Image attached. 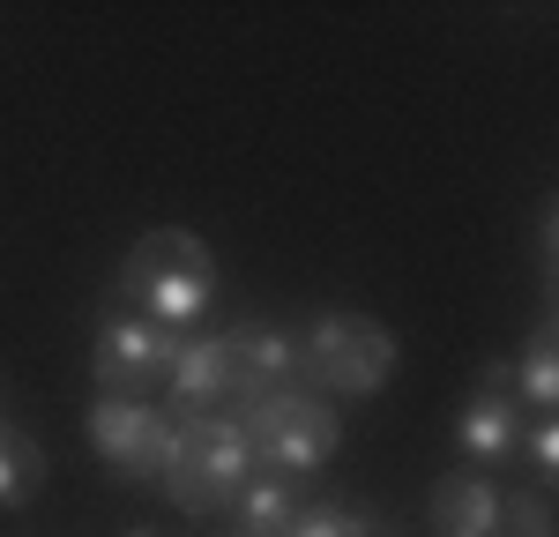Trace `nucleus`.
Returning a JSON list of instances; mask_svg holds the SVG:
<instances>
[{"instance_id": "obj_14", "label": "nucleus", "mask_w": 559, "mask_h": 537, "mask_svg": "<svg viewBox=\"0 0 559 537\" xmlns=\"http://www.w3.org/2000/svg\"><path fill=\"white\" fill-rule=\"evenodd\" d=\"M500 537H552V500H545V486L500 492Z\"/></svg>"}, {"instance_id": "obj_10", "label": "nucleus", "mask_w": 559, "mask_h": 537, "mask_svg": "<svg viewBox=\"0 0 559 537\" xmlns=\"http://www.w3.org/2000/svg\"><path fill=\"white\" fill-rule=\"evenodd\" d=\"M432 530L440 537H500V486L485 470H448L432 486Z\"/></svg>"}, {"instance_id": "obj_8", "label": "nucleus", "mask_w": 559, "mask_h": 537, "mask_svg": "<svg viewBox=\"0 0 559 537\" xmlns=\"http://www.w3.org/2000/svg\"><path fill=\"white\" fill-rule=\"evenodd\" d=\"M165 410L173 418H224V410H239V366H231V344H224V329H194L173 358V381H165Z\"/></svg>"}, {"instance_id": "obj_1", "label": "nucleus", "mask_w": 559, "mask_h": 537, "mask_svg": "<svg viewBox=\"0 0 559 537\" xmlns=\"http://www.w3.org/2000/svg\"><path fill=\"white\" fill-rule=\"evenodd\" d=\"M105 299H120V307H134V313H150V321H165V329H179V336H194V321H210V307H216V254H210V239L187 231V224H150L128 254H120Z\"/></svg>"}, {"instance_id": "obj_5", "label": "nucleus", "mask_w": 559, "mask_h": 537, "mask_svg": "<svg viewBox=\"0 0 559 537\" xmlns=\"http://www.w3.org/2000/svg\"><path fill=\"white\" fill-rule=\"evenodd\" d=\"M179 344H187L179 329H165V321H150V313L120 307V299H105V307H97V329H90V381H97V396L157 403V396H165V381H173Z\"/></svg>"}, {"instance_id": "obj_6", "label": "nucleus", "mask_w": 559, "mask_h": 537, "mask_svg": "<svg viewBox=\"0 0 559 537\" xmlns=\"http://www.w3.org/2000/svg\"><path fill=\"white\" fill-rule=\"evenodd\" d=\"M83 433H90L97 463H105L112 478L157 486V478H165V463H173L179 418L165 410V403H142V396H90Z\"/></svg>"}, {"instance_id": "obj_17", "label": "nucleus", "mask_w": 559, "mask_h": 537, "mask_svg": "<svg viewBox=\"0 0 559 537\" xmlns=\"http://www.w3.org/2000/svg\"><path fill=\"white\" fill-rule=\"evenodd\" d=\"M530 254H537L545 299H552V276H559V194H545V210H537V239H530Z\"/></svg>"}, {"instance_id": "obj_4", "label": "nucleus", "mask_w": 559, "mask_h": 537, "mask_svg": "<svg viewBox=\"0 0 559 537\" xmlns=\"http://www.w3.org/2000/svg\"><path fill=\"white\" fill-rule=\"evenodd\" d=\"M247 470H254V448L239 433V418L224 410V418H179L173 463H165L157 486L173 492V508H187V515H231Z\"/></svg>"}, {"instance_id": "obj_12", "label": "nucleus", "mask_w": 559, "mask_h": 537, "mask_svg": "<svg viewBox=\"0 0 559 537\" xmlns=\"http://www.w3.org/2000/svg\"><path fill=\"white\" fill-rule=\"evenodd\" d=\"M299 478H284V470H247V486H239V500H231V515H239V537H284L292 523H299Z\"/></svg>"}, {"instance_id": "obj_18", "label": "nucleus", "mask_w": 559, "mask_h": 537, "mask_svg": "<svg viewBox=\"0 0 559 537\" xmlns=\"http://www.w3.org/2000/svg\"><path fill=\"white\" fill-rule=\"evenodd\" d=\"M120 537H157V530H120Z\"/></svg>"}, {"instance_id": "obj_2", "label": "nucleus", "mask_w": 559, "mask_h": 537, "mask_svg": "<svg viewBox=\"0 0 559 537\" xmlns=\"http://www.w3.org/2000/svg\"><path fill=\"white\" fill-rule=\"evenodd\" d=\"M239 433L254 448L261 470H284V478H313L336 448H344V418L336 403L313 396V389H276V396H254L231 410Z\"/></svg>"}, {"instance_id": "obj_9", "label": "nucleus", "mask_w": 559, "mask_h": 537, "mask_svg": "<svg viewBox=\"0 0 559 537\" xmlns=\"http://www.w3.org/2000/svg\"><path fill=\"white\" fill-rule=\"evenodd\" d=\"M224 344H231V366H239V403L276 396V389H306V351L284 321H261V313L231 321Z\"/></svg>"}, {"instance_id": "obj_7", "label": "nucleus", "mask_w": 559, "mask_h": 537, "mask_svg": "<svg viewBox=\"0 0 559 537\" xmlns=\"http://www.w3.org/2000/svg\"><path fill=\"white\" fill-rule=\"evenodd\" d=\"M515 441H522V403H515V381H508V358H485V366H477V396L463 403V418H455L463 470H500V463H515Z\"/></svg>"}, {"instance_id": "obj_15", "label": "nucleus", "mask_w": 559, "mask_h": 537, "mask_svg": "<svg viewBox=\"0 0 559 537\" xmlns=\"http://www.w3.org/2000/svg\"><path fill=\"white\" fill-rule=\"evenodd\" d=\"M515 455H530L537 486H552V478H559V410H537V418H522Z\"/></svg>"}, {"instance_id": "obj_3", "label": "nucleus", "mask_w": 559, "mask_h": 537, "mask_svg": "<svg viewBox=\"0 0 559 537\" xmlns=\"http://www.w3.org/2000/svg\"><path fill=\"white\" fill-rule=\"evenodd\" d=\"M299 351H306V373H313L329 396H344V403L381 396L388 381H395V366H403L395 329L373 321V313H350V307L313 313V321H306V336H299Z\"/></svg>"}, {"instance_id": "obj_11", "label": "nucleus", "mask_w": 559, "mask_h": 537, "mask_svg": "<svg viewBox=\"0 0 559 537\" xmlns=\"http://www.w3.org/2000/svg\"><path fill=\"white\" fill-rule=\"evenodd\" d=\"M508 381H515L522 418L559 410V313H552V299H545V313H537V329H530L522 358H508Z\"/></svg>"}, {"instance_id": "obj_13", "label": "nucleus", "mask_w": 559, "mask_h": 537, "mask_svg": "<svg viewBox=\"0 0 559 537\" xmlns=\"http://www.w3.org/2000/svg\"><path fill=\"white\" fill-rule=\"evenodd\" d=\"M45 486V448L23 426H0V508H23Z\"/></svg>"}, {"instance_id": "obj_19", "label": "nucleus", "mask_w": 559, "mask_h": 537, "mask_svg": "<svg viewBox=\"0 0 559 537\" xmlns=\"http://www.w3.org/2000/svg\"><path fill=\"white\" fill-rule=\"evenodd\" d=\"M0 426H8V418H0Z\"/></svg>"}, {"instance_id": "obj_16", "label": "nucleus", "mask_w": 559, "mask_h": 537, "mask_svg": "<svg viewBox=\"0 0 559 537\" xmlns=\"http://www.w3.org/2000/svg\"><path fill=\"white\" fill-rule=\"evenodd\" d=\"M284 537H373V530H366L350 508H299V523Z\"/></svg>"}]
</instances>
